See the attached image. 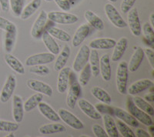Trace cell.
Returning <instances> with one entry per match:
<instances>
[{
	"mask_svg": "<svg viewBox=\"0 0 154 137\" xmlns=\"http://www.w3.org/2000/svg\"><path fill=\"white\" fill-rule=\"evenodd\" d=\"M48 19L53 23L62 25L74 24L79 20L76 15L60 11H52L47 14Z\"/></svg>",
	"mask_w": 154,
	"mask_h": 137,
	"instance_id": "obj_3",
	"label": "cell"
},
{
	"mask_svg": "<svg viewBox=\"0 0 154 137\" xmlns=\"http://www.w3.org/2000/svg\"><path fill=\"white\" fill-rule=\"evenodd\" d=\"M41 38H42L44 44L46 46V49L49 51V53L55 55V56L60 53V46H59L57 42H56L54 38H53L47 31H45V32L42 33Z\"/></svg>",
	"mask_w": 154,
	"mask_h": 137,
	"instance_id": "obj_25",
	"label": "cell"
},
{
	"mask_svg": "<svg viewBox=\"0 0 154 137\" xmlns=\"http://www.w3.org/2000/svg\"><path fill=\"white\" fill-rule=\"evenodd\" d=\"M24 105L22 98L18 95L12 97V116L15 122L20 123L24 118Z\"/></svg>",
	"mask_w": 154,
	"mask_h": 137,
	"instance_id": "obj_13",
	"label": "cell"
},
{
	"mask_svg": "<svg viewBox=\"0 0 154 137\" xmlns=\"http://www.w3.org/2000/svg\"><path fill=\"white\" fill-rule=\"evenodd\" d=\"M59 72L60 73L57 79V90L60 93H64L67 90L69 84L71 70L69 67H63Z\"/></svg>",
	"mask_w": 154,
	"mask_h": 137,
	"instance_id": "obj_14",
	"label": "cell"
},
{
	"mask_svg": "<svg viewBox=\"0 0 154 137\" xmlns=\"http://www.w3.org/2000/svg\"><path fill=\"white\" fill-rule=\"evenodd\" d=\"M145 99L147 102H153L154 101L153 93H152V92H149V93H148V94H146V95L145 96Z\"/></svg>",
	"mask_w": 154,
	"mask_h": 137,
	"instance_id": "obj_51",
	"label": "cell"
},
{
	"mask_svg": "<svg viewBox=\"0 0 154 137\" xmlns=\"http://www.w3.org/2000/svg\"><path fill=\"white\" fill-rule=\"evenodd\" d=\"M26 85L30 90L37 92V93H42V95L47 96H51L53 95V89L49 84L46 83L36 80V79H29L27 81Z\"/></svg>",
	"mask_w": 154,
	"mask_h": 137,
	"instance_id": "obj_11",
	"label": "cell"
},
{
	"mask_svg": "<svg viewBox=\"0 0 154 137\" xmlns=\"http://www.w3.org/2000/svg\"><path fill=\"white\" fill-rule=\"evenodd\" d=\"M41 4H42V0H32L29 3L27 4L26 6L23 8V12L20 15L21 20H26L29 19L39 9Z\"/></svg>",
	"mask_w": 154,
	"mask_h": 137,
	"instance_id": "obj_27",
	"label": "cell"
},
{
	"mask_svg": "<svg viewBox=\"0 0 154 137\" xmlns=\"http://www.w3.org/2000/svg\"><path fill=\"white\" fill-rule=\"evenodd\" d=\"M16 76L13 75H9L5 81L2 91L0 92V101L3 103L7 102L12 96V94L16 90Z\"/></svg>",
	"mask_w": 154,
	"mask_h": 137,
	"instance_id": "obj_10",
	"label": "cell"
},
{
	"mask_svg": "<svg viewBox=\"0 0 154 137\" xmlns=\"http://www.w3.org/2000/svg\"><path fill=\"white\" fill-rule=\"evenodd\" d=\"M84 17L86 21L89 23V24L94 29L99 30V31H102L104 29L103 21L93 11L86 10L84 13Z\"/></svg>",
	"mask_w": 154,
	"mask_h": 137,
	"instance_id": "obj_29",
	"label": "cell"
},
{
	"mask_svg": "<svg viewBox=\"0 0 154 137\" xmlns=\"http://www.w3.org/2000/svg\"><path fill=\"white\" fill-rule=\"evenodd\" d=\"M105 12L107 18L109 19V22L112 23L116 27L119 29L126 28L127 26V23H126L123 18L121 16L118 10L116 7L111 3H106L105 5Z\"/></svg>",
	"mask_w": 154,
	"mask_h": 137,
	"instance_id": "obj_4",
	"label": "cell"
},
{
	"mask_svg": "<svg viewBox=\"0 0 154 137\" xmlns=\"http://www.w3.org/2000/svg\"><path fill=\"white\" fill-rule=\"evenodd\" d=\"M70 54H71V49H70L68 45H66L62 49L61 53H60V55L56 58L54 64L55 70L59 72L60 70H61L63 67H65L70 57Z\"/></svg>",
	"mask_w": 154,
	"mask_h": 137,
	"instance_id": "obj_24",
	"label": "cell"
},
{
	"mask_svg": "<svg viewBox=\"0 0 154 137\" xmlns=\"http://www.w3.org/2000/svg\"><path fill=\"white\" fill-rule=\"evenodd\" d=\"M78 105L82 113L85 115L95 120H99L102 118L101 114L96 110L94 105H92L89 101L86 100L84 99H81L78 101Z\"/></svg>",
	"mask_w": 154,
	"mask_h": 137,
	"instance_id": "obj_15",
	"label": "cell"
},
{
	"mask_svg": "<svg viewBox=\"0 0 154 137\" xmlns=\"http://www.w3.org/2000/svg\"><path fill=\"white\" fill-rule=\"evenodd\" d=\"M144 52L143 49L141 47H137L134 53L132 56L130 60V62L128 63V69L132 72H134L140 68V65L142 63L143 60L144 58Z\"/></svg>",
	"mask_w": 154,
	"mask_h": 137,
	"instance_id": "obj_20",
	"label": "cell"
},
{
	"mask_svg": "<svg viewBox=\"0 0 154 137\" xmlns=\"http://www.w3.org/2000/svg\"><path fill=\"white\" fill-rule=\"evenodd\" d=\"M89 32H90V28L88 25L82 24L81 25L79 28L77 29L75 31L74 36L72 37V44L74 47H78L84 42L86 37L89 35Z\"/></svg>",
	"mask_w": 154,
	"mask_h": 137,
	"instance_id": "obj_21",
	"label": "cell"
},
{
	"mask_svg": "<svg viewBox=\"0 0 154 137\" xmlns=\"http://www.w3.org/2000/svg\"><path fill=\"white\" fill-rule=\"evenodd\" d=\"M116 41L109 38H99L95 39L89 43V48L93 49H100V50H107L115 46Z\"/></svg>",
	"mask_w": 154,
	"mask_h": 137,
	"instance_id": "obj_19",
	"label": "cell"
},
{
	"mask_svg": "<svg viewBox=\"0 0 154 137\" xmlns=\"http://www.w3.org/2000/svg\"><path fill=\"white\" fill-rule=\"evenodd\" d=\"M82 93L81 86L78 82L74 81L71 83V86L69 90L68 95L66 98V103L70 109H74L76 102L79 99V97Z\"/></svg>",
	"mask_w": 154,
	"mask_h": 137,
	"instance_id": "obj_12",
	"label": "cell"
},
{
	"mask_svg": "<svg viewBox=\"0 0 154 137\" xmlns=\"http://www.w3.org/2000/svg\"><path fill=\"white\" fill-rule=\"evenodd\" d=\"M0 6H1V9L3 12H9V9H10L9 0H0Z\"/></svg>",
	"mask_w": 154,
	"mask_h": 137,
	"instance_id": "obj_49",
	"label": "cell"
},
{
	"mask_svg": "<svg viewBox=\"0 0 154 137\" xmlns=\"http://www.w3.org/2000/svg\"><path fill=\"white\" fill-rule=\"evenodd\" d=\"M45 1H46V2H51V1H52V0H45Z\"/></svg>",
	"mask_w": 154,
	"mask_h": 137,
	"instance_id": "obj_57",
	"label": "cell"
},
{
	"mask_svg": "<svg viewBox=\"0 0 154 137\" xmlns=\"http://www.w3.org/2000/svg\"><path fill=\"white\" fill-rule=\"evenodd\" d=\"M100 57L97 50L93 49L90 51L89 57V65L91 67L92 75L94 77H98L100 75Z\"/></svg>",
	"mask_w": 154,
	"mask_h": 137,
	"instance_id": "obj_31",
	"label": "cell"
},
{
	"mask_svg": "<svg viewBox=\"0 0 154 137\" xmlns=\"http://www.w3.org/2000/svg\"><path fill=\"white\" fill-rule=\"evenodd\" d=\"M129 77L128 63L126 61L120 62L116 70V86L119 93L126 95L127 93V83Z\"/></svg>",
	"mask_w": 154,
	"mask_h": 137,
	"instance_id": "obj_1",
	"label": "cell"
},
{
	"mask_svg": "<svg viewBox=\"0 0 154 137\" xmlns=\"http://www.w3.org/2000/svg\"><path fill=\"white\" fill-rule=\"evenodd\" d=\"M0 29L5 32H7V31H10V30L17 29V27L13 23L2 17V16H0Z\"/></svg>",
	"mask_w": 154,
	"mask_h": 137,
	"instance_id": "obj_44",
	"label": "cell"
},
{
	"mask_svg": "<svg viewBox=\"0 0 154 137\" xmlns=\"http://www.w3.org/2000/svg\"><path fill=\"white\" fill-rule=\"evenodd\" d=\"M149 22H150V23H149V24H150L151 26L153 27L154 26V13L153 12H152V13L150 14V16H149Z\"/></svg>",
	"mask_w": 154,
	"mask_h": 137,
	"instance_id": "obj_52",
	"label": "cell"
},
{
	"mask_svg": "<svg viewBox=\"0 0 154 137\" xmlns=\"http://www.w3.org/2000/svg\"><path fill=\"white\" fill-rule=\"evenodd\" d=\"M49 34H50L53 38H56V39H59L60 41H63V42H68L71 40V35L66 32L64 30L61 29H59L56 26H51L46 30Z\"/></svg>",
	"mask_w": 154,
	"mask_h": 137,
	"instance_id": "obj_34",
	"label": "cell"
},
{
	"mask_svg": "<svg viewBox=\"0 0 154 137\" xmlns=\"http://www.w3.org/2000/svg\"><path fill=\"white\" fill-rule=\"evenodd\" d=\"M127 13V26H129L130 31L133 35L140 36L142 32V26H141V23H140L137 9V8H132Z\"/></svg>",
	"mask_w": 154,
	"mask_h": 137,
	"instance_id": "obj_8",
	"label": "cell"
},
{
	"mask_svg": "<svg viewBox=\"0 0 154 137\" xmlns=\"http://www.w3.org/2000/svg\"><path fill=\"white\" fill-rule=\"evenodd\" d=\"M144 37L148 41L153 44L154 42V32H153V27L149 24V23H145L143 25L142 27Z\"/></svg>",
	"mask_w": 154,
	"mask_h": 137,
	"instance_id": "obj_42",
	"label": "cell"
},
{
	"mask_svg": "<svg viewBox=\"0 0 154 137\" xmlns=\"http://www.w3.org/2000/svg\"><path fill=\"white\" fill-rule=\"evenodd\" d=\"M137 0H123L121 2L120 9L123 13H127L136 3Z\"/></svg>",
	"mask_w": 154,
	"mask_h": 137,
	"instance_id": "obj_45",
	"label": "cell"
},
{
	"mask_svg": "<svg viewBox=\"0 0 154 137\" xmlns=\"http://www.w3.org/2000/svg\"><path fill=\"white\" fill-rule=\"evenodd\" d=\"M126 108L129 112V113L132 115L135 119H137L139 122L142 123L143 125L149 126L152 125L153 122H152V118L149 115L145 113L142 109L138 108L137 105H135L133 101V98L129 97L127 98L126 100Z\"/></svg>",
	"mask_w": 154,
	"mask_h": 137,
	"instance_id": "obj_2",
	"label": "cell"
},
{
	"mask_svg": "<svg viewBox=\"0 0 154 137\" xmlns=\"http://www.w3.org/2000/svg\"><path fill=\"white\" fill-rule=\"evenodd\" d=\"M16 35H17V29L5 32L4 47H5V52L7 53H10L14 48L15 43H16Z\"/></svg>",
	"mask_w": 154,
	"mask_h": 137,
	"instance_id": "obj_33",
	"label": "cell"
},
{
	"mask_svg": "<svg viewBox=\"0 0 154 137\" xmlns=\"http://www.w3.org/2000/svg\"><path fill=\"white\" fill-rule=\"evenodd\" d=\"M136 136L137 137H151L150 134L148 132L143 130V129H138L136 132Z\"/></svg>",
	"mask_w": 154,
	"mask_h": 137,
	"instance_id": "obj_50",
	"label": "cell"
},
{
	"mask_svg": "<svg viewBox=\"0 0 154 137\" xmlns=\"http://www.w3.org/2000/svg\"><path fill=\"white\" fill-rule=\"evenodd\" d=\"M116 127H117V129L119 130V132H120L121 135H123V137H135L134 132H133V130L130 128V126L126 124L125 123H123V121H121L120 120L118 119L116 123Z\"/></svg>",
	"mask_w": 154,
	"mask_h": 137,
	"instance_id": "obj_38",
	"label": "cell"
},
{
	"mask_svg": "<svg viewBox=\"0 0 154 137\" xmlns=\"http://www.w3.org/2000/svg\"><path fill=\"white\" fill-rule=\"evenodd\" d=\"M92 76L91 67L89 63H86L85 66L81 69L80 76H79V83L81 86H86L89 83L90 78Z\"/></svg>",
	"mask_w": 154,
	"mask_h": 137,
	"instance_id": "obj_37",
	"label": "cell"
},
{
	"mask_svg": "<svg viewBox=\"0 0 154 137\" xmlns=\"http://www.w3.org/2000/svg\"><path fill=\"white\" fill-rule=\"evenodd\" d=\"M95 108L100 113L102 114H108L110 116H113V107H111L109 104L106 103H96L95 105Z\"/></svg>",
	"mask_w": 154,
	"mask_h": 137,
	"instance_id": "obj_43",
	"label": "cell"
},
{
	"mask_svg": "<svg viewBox=\"0 0 154 137\" xmlns=\"http://www.w3.org/2000/svg\"><path fill=\"white\" fill-rule=\"evenodd\" d=\"M100 73L101 74L104 81H110L112 68L110 64V57L108 54H104L100 59Z\"/></svg>",
	"mask_w": 154,
	"mask_h": 137,
	"instance_id": "obj_17",
	"label": "cell"
},
{
	"mask_svg": "<svg viewBox=\"0 0 154 137\" xmlns=\"http://www.w3.org/2000/svg\"><path fill=\"white\" fill-rule=\"evenodd\" d=\"M153 86V82L149 79H143L137 81L133 83L130 88L128 89V93L130 95L136 96L139 93L145 91L146 90H149L151 86Z\"/></svg>",
	"mask_w": 154,
	"mask_h": 137,
	"instance_id": "obj_16",
	"label": "cell"
},
{
	"mask_svg": "<svg viewBox=\"0 0 154 137\" xmlns=\"http://www.w3.org/2000/svg\"><path fill=\"white\" fill-rule=\"evenodd\" d=\"M113 116L117 117L119 120L123 121L128 126H130L132 127H138L140 123L139 121L135 119L130 113H127L126 111H124L123 109L120 108H113Z\"/></svg>",
	"mask_w": 154,
	"mask_h": 137,
	"instance_id": "obj_18",
	"label": "cell"
},
{
	"mask_svg": "<svg viewBox=\"0 0 154 137\" xmlns=\"http://www.w3.org/2000/svg\"><path fill=\"white\" fill-rule=\"evenodd\" d=\"M93 132L96 137H108L106 130L101 126L95 124L93 126Z\"/></svg>",
	"mask_w": 154,
	"mask_h": 137,
	"instance_id": "obj_46",
	"label": "cell"
},
{
	"mask_svg": "<svg viewBox=\"0 0 154 137\" xmlns=\"http://www.w3.org/2000/svg\"><path fill=\"white\" fill-rule=\"evenodd\" d=\"M9 5L13 15L20 16L24 8V0H9Z\"/></svg>",
	"mask_w": 154,
	"mask_h": 137,
	"instance_id": "obj_39",
	"label": "cell"
},
{
	"mask_svg": "<svg viewBox=\"0 0 154 137\" xmlns=\"http://www.w3.org/2000/svg\"><path fill=\"white\" fill-rule=\"evenodd\" d=\"M38 131L42 135H51L58 132H66V128L60 123H50L42 126Z\"/></svg>",
	"mask_w": 154,
	"mask_h": 137,
	"instance_id": "obj_30",
	"label": "cell"
},
{
	"mask_svg": "<svg viewBox=\"0 0 154 137\" xmlns=\"http://www.w3.org/2000/svg\"><path fill=\"white\" fill-rule=\"evenodd\" d=\"M54 1L60 7V9H61L64 12H69L71 9V5L69 0H54Z\"/></svg>",
	"mask_w": 154,
	"mask_h": 137,
	"instance_id": "obj_47",
	"label": "cell"
},
{
	"mask_svg": "<svg viewBox=\"0 0 154 137\" xmlns=\"http://www.w3.org/2000/svg\"><path fill=\"white\" fill-rule=\"evenodd\" d=\"M78 1H79V0H69V2L71 6H72V5H75V4L77 2H78Z\"/></svg>",
	"mask_w": 154,
	"mask_h": 137,
	"instance_id": "obj_54",
	"label": "cell"
},
{
	"mask_svg": "<svg viewBox=\"0 0 154 137\" xmlns=\"http://www.w3.org/2000/svg\"><path fill=\"white\" fill-rule=\"evenodd\" d=\"M18 129H19V123L0 120V131L1 132H14Z\"/></svg>",
	"mask_w": 154,
	"mask_h": 137,
	"instance_id": "obj_40",
	"label": "cell"
},
{
	"mask_svg": "<svg viewBox=\"0 0 154 137\" xmlns=\"http://www.w3.org/2000/svg\"><path fill=\"white\" fill-rule=\"evenodd\" d=\"M37 106H38V109L41 114L45 116L47 120L52 122H55V123L59 122L60 120V117L59 116L58 113H56V111L51 107L50 105H48L46 102H44L42 101L38 103Z\"/></svg>",
	"mask_w": 154,
	"mask_h": 137,
	"instance_id": "obj_23",
	"label": "cell"
},
{
	"mask_svg": "<svg viewBox=\"0 0 154 137\" xmlns=\"http://www.w3.org/2000/svg\"><path fill=\"white\" fill-rule=\"evenodd\" d=\"M103 120L105 130L107 135H108V137L119 136V132H118L115 120H113L112 116L108 114H104V116H103Z\"/></svg>",
	"mask_w": 154,
	"mask_h": 137,
	"instance_id": "obj_26",
	"label": "cell"
},
{
	"mask_svg": "<svg viewBox=\"0 0 154 137\" xmlns=\"http://www.w3.org/2000/svg\"><path fill=\"white\" fill-rule=\"evenodd\" d=\"M55 60V55L51 53H42L32 55L26 60L27 66H33L37 65H46L51 63Z\"/></svg>",
	"mask_w": 154,
	"mask_h": 137,
	"instance_id": "obj_7",
	"label": "cell"
},
{
	"mask_svg": "<svg viewBox=\"0 0 154 137\" xmlns=\"http://www.w3.org/2000/svg\"><path fill=\"white\" fill-rule=\"evenodd\" d=\"M109 1L112 2V3H115V2H117V0H109Z\"/></svg>",
	"mask_w": 154,
	"mask_h": 137,
	"instance_id": "obj_56",
	"label": "cell"
},
{
	"mask_svg": "<svg viewBox=\"0 0 154 137\" xmlns=\"http://www.w3.org/2000/svg\"><path fill=\"white\" fill-rule=\"evenodd\" d=\"M58 114L60 117V120L66 123L71 128L76 130L84 128V124L82 122L69 111L65 109H60L58 110Z\"/></svg>",
	"mask_w": 154,
	"mask_h": 137,
	"instance_id": "obj_5",
	"label": "cell"
},
{
	"mask_svg": "<svg viewBox=\"0 0 154 137\" xmlns=\"http://www.w3.org/2000/svg\"><path fill=\"white\" fill-rule=\"evenodd\" d=\"M42 99H43V95L39 93H35L32 96H30L25 102V103H23L25 112H30V111L33 110L35 107H37L38 103L42 102Z\"/></svg>",
	"mask_w": 154,
	"mask_h": 137,
	"instance_id": "obj_35",
	"label": "cell"
},
{
	"mask_svg": "<svg viewBox=\"0 0 154 137\" xmlns=\"http://www.w3.org/2000/svg\"><path fill=\"white\" fill-rule=\"evenodd\" d=\"M133 101L137 107L140 108V109H142L143 111H144L145 113H146L147 114L149 115L151 117L153 116V107H152V105H151L149 102H147L146 100H145L144 99H143L142 97L140 96H135L134 98H133Z\"/></svg>",
	"mask_w": 154,
	"mask_h": 137,
	"instance_id": "obj_36",
	"label": "cell"
},
{
	"mask_svg": "<svg viewBox=\"0 0 154 137\" xmlns=\"http://www.w3.org/2000/svg\"><path fill=\"white\" fill-rule=\"evenodd\" d=\"M6 136H7V137H14L15 135H14V133H13V132H9V135H6Z\"/></svg>",
	"mask_w": 154,
	"mask_h": 137,
	"instance_id": "obj_55",
	"label": "cell"
},
{
	"mask_svg": "<svg viewBox=\"0 0 154 137\" xmlns=\"http://www.w3.org/2000/svg\"><path fill=\"white\" fill-rule=\"evenodd\" d=\"M47 20V13L45 10H42L32 25L31 29L32 36L35 39H40L42 33L46 31Z\"/></svg>",
	"mask_w": 154,
	"mask_h": 137,
	"instance_id": "obj_6",
	"label": "cell"
},
{
	"mask_svg": "<svg viewBox=\"0 0 154 137\" xmlns=\"http://www.w3.org/2000/svg\"><path fill=\"white\" fill-rule=\"evenodd\" d=\"M5 61L7 63V65L13 71H15L17 73L20 74V75L25 74L26 70H25L24 65L20 62V60H19V59L14 56L13 55L10 54V53H7L5 56Z\"/></svg>",
	"mask_w": 154,
	"mask_h": 137,
	"instance_id": "obj_28",
	"label": "cell"
},
{
	"mask_svg": "<svg viewBox=\"0 0 154 137\" xmlns=\"http://www.w3.org/2000/svg\"><path fill=\"white\" fill-rule=\"evenodd\" d=\"M128 46V39L126 37H122L119 39L115 46H114V50L112 53L111 60L112 62H118L122 59L123 56L124 55L126 49Z\"/></svg>",
	"mask_w": 154,
	"mask_h": 137,
	"instance_id": "obj_22",
	"label": "cell"
},
{
	"mask_svg": "<svg viewBox=\"0 0 154 137\" xmlns=\"http://www.w3.org/2000/svg\"><path fill=\"white\" fill-rule=\"evenodd\" d=\"M89 53H90V49L89 46L86 45H83L81 46L80 49L79 50L75 59H74L73 64H72L75 72H80L81 69L89 62Z\"/></svg>",
	"mask_w": 154,
	"mask_h": 137,
	"instance_id": "obj_9",
	"label": "cell"
},
{
	"mask_svg": "<svg viewBox=\"0 0 154 137\" xmlns=\"http://www.w3.org/2000/svg\"><path fill=\"white\" fill-rule=\"evenodd\" d=\"M30 67L31 68H29V72H32V73L35 74V75H38V76H46L50 72L49 68L45 65H37Z\"/></svg>",
	"mask_w": 154,
	"mask_h": 137,
	"instance_id": "obj_41",
	"label": "cell"
},
{
	"mask_svg": "<svg viewBox=\"0 0 154 137\" xmlns=\"http://www.w3.org/2000/svg\"><path fill=\"white\" fill-rule=\"evenodd\" d=\"M143 52L145 56H146L147 59L149 60V64H150L151 67L153 69L154 68V52L152 49L149 48H145L143 49Z\"/></svg>",
	"mask_w": 154,
	"mask_h": 137,
	"instance_id": "obj_48",
	"label": "cell"
},
{
	"mask_svg": "<svg viewBox=\"0 0 154 137\" xmlns=\"http://www.w3.org/2000/svg\"><path fill=\"white\" fill-rule=\"evenodd\" d=\"M92 94L96 99H97L99 101H100L103 103L109 104L112 102L110 95L100 86H95L92 89Z\"/></svg>",
	"mask_w": 154,
	"mask_h": 137,
	"instance_id": "obj_32",
	"label": "cell"
},
{
	"mask_svg": "<svg viewBox=\"0 0 154 137\" xmlns=\"http://www.w3.org/2000/svg\"><path fill=\"white\" fill-rule=\"evenodd\" d=\"M149 132H150V135L151 136H153V124L152 125L149 126Z\"/></svg>",
	"mask_w": 154,
	"mask_h": 137,
	"instance_id": "obj_53",
	"label": "cell"
}]
</instances>
